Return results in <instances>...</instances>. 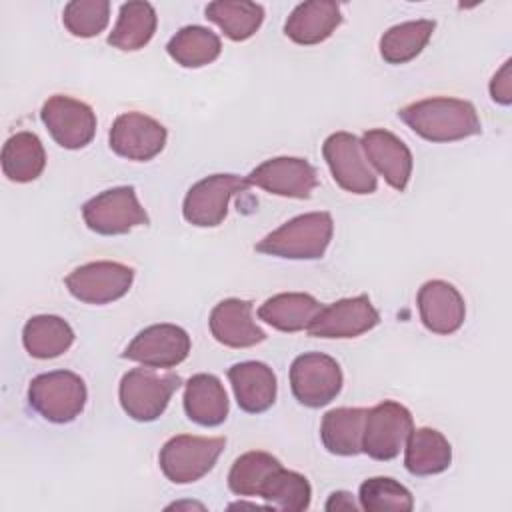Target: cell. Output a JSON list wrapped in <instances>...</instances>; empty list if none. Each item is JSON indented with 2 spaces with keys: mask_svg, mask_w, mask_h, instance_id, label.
<instances>
[{
  "mask_svg": "<svg viewBox=\"0 0 512 512\" xmlns=\"http://www.w3.org/2000/svg\"><path fill=\"white\" fill-rule=\"evenodd\" d=\"M398 118L428 142H454L480 134L476 108L460 98H426L398 112Z\"/></svg>",
  "mask_w": 512,
  "mask_h": 512,
  "instance_id": "1",
  "label": "cell"
},
{
  "mask_svg": "<svg viewBox=\"0 0 512 512\" xmlns=\"http://www.w3.org/2000/svg\"><path fill=\"white\" fill-rule=\"evenodd\" d=\"M332 232L334 222L328 212H308L284 222L254 248L256 252L288 260H318L324 256Z\"/></svg>",
  "mask_w": 512,
  "mask_h": 512,
  "instance_id": "2",
  "label": "cell"
},
{
  "mask_svg": "<svg viewBox=\"0 0 512 512\" xmlns=\"http://www.w3.org/2000/svg\"><path fill=\"white\" fill-rule=\"evenodd\" d=\"M180 382L178 374H160L150 366L128 370L118 388L120 404L132 420L152 422L164 414Z\"/></svg>",
  "mask_w": 512,
  "mask_h": 512,
  "instance_id": "3",
  "label": "cell"
},
{
  "mask_svg": "<svg viewBox=\"0 0 512 512\" xmlns=\"http://www.w3.org/2000/svg\"><path fill=\"white\" fill-rule=\"evenodd\" d=\"M28 402L44 420L66 424L84 410L86 384L70 370L46 372L30 382Z\"/></svg>",
  "mask_w": 512,
  "mask_h": 512,
  "instance_id": "4",
  "label": "cell"
},
{
  "mask_svg": "<svg viewBox=\"0 0 512 512\" xmlns=\"http://www.w3.org/2000/svg\"><path fill=\"white\" fill-rule=\"evenodd\" d=\"M226 446V438L178 434L160 450V468L174 484H190L208 474Z\"/></svg>",
  "mask_w": 512,
  "mask_h": 512,
  "instance_id": "5",
  "label": "cell"
},
{
  "mask_svg": "<svg viewBox=\"0 0 512 512\" xmlns=\"http://www.w3.org/2000/svg\"><path fill=\"white\" fill-rule=\"evenodd\" d=\"M82 218L92 232L102 236L126 234L148 224V214L132 186H116L96 194L82 206Z\"/></svg>",
  "mask_w": 512,
  "mask_h": 512,
  "instance_id": "6",
  "label": "cell"
},
{
  "mask_svg": "<svg viewBox=\"0 0 512 512\" xmlns=\"http://www.w3.org/2000/svg\"><path fill=\"white\" fill-rule=\"evenodd\" d=\"M290 388L300 404L308 408L326 406L342 390V370L328 354H300L290 366Z\"/></svg>",
  "mask_w": 512,
  "mask_h": 512,
  "instance_id": "7",
  "label": "cell"
},
{
  "mask_svg": "<svg viewBox=\"0 0 512 512\" xmlns=\"http://www.w3.org/2000/svg\"><path fill=\"white\" fill-rule=\"evenodd\" d=\"M412 430L410 410L394 400H384L366 412L362 452L374 460H392L400 454Z\"/></svg>",
  "mask_w": 512,
  "mask_h": 512,
  "instance_id": "8",
  "label": "cell"
},
{
  "mask_svg": "<svg viewBox=\"0 0 512 512\" xmlns=\"http://www.w3.org/2000/svg\"><path fill=\"white\" fill-rule=\"evenodd\" d=\"M248 186L250 184L236 174L206 176L186 192L182 216L192 226L214 228L224 222L230 198L238 192H246Z\"/></svg>",
  "mask_w": 512,
  "mask_h": 512,
  "instance_id": "9",
  "label": "cell"
},
{
  "mask_svg": "<svg viewBox=\"0 0 512 512\" xmlns=\"http://www.w3.org/2000/svg\"><path fill=\"white\" fill-rule=\"evenodd\" d=\"M322 156L334 182L352 194H372L378 186L360 140L350 132H334L322 144Z\"/></svg>",
  "mask_w": 512,
  "mask_h": 512,
  "instance_id": "10",
  "label": "cell"
},
{
  "mask_svg": "<svg viewBox=\"0 0 512 512\" xmlns=\"http://www.w3.org/2000/svg\"><path fill=\"white\" fill-rule=\"evenodd\" d=\"M134 280V270L120 262L100 260L90 262L74 272H70L64 280L68 292L86 304H108L122 298Z\"/></svg>",
  "mask_w": 512,
  "mask_h": 512,
  "instance_id": "11",
  "label": "cell"
},
{
  "mask_svg": "<svg viewBox=\"0 0 512 512\" xmlns=\"http://www.w3.org/2000/svg\"><path fill=\"white\" fill-rule=\"evenodd\" d=\"M40 118L54 142L66 150L84 148L96 134L94 110L86 102L64 94L50 96L40 110Z\"/></svg>",
  "mask_w": 512,
  "mask_h": 512,
  "instance_id": "12",
  "label": "cell"
},
{
  "mask_svg": "<svg viewBox=\"0 0 512 512\" xmlns=\"http://www.w3.org/2000/svg\"><path fill=\"white\" fill-rule=\"evenodd\" d=\"M190 336L176 324H152L138 332L122 352V358L150 368H174L186 360Z\"/></svg>",
  "mask_w": 512,
  "mask_h": 512,
  "instance_id": "13",
  "label": "cell"
},
{
  "mask_svg": "<svg viewBox=\"0 0 512 512\" xmlns=\"http://www.w3.org/2000/svg\"><path fill=\"white\" fill-rule=\"evenodd\" d=\"M246 182L276 196L310 198L318 186V174L316 168L304 158L278 156L256 166L246 176Z\"/></svg>",
  "mask_w": 512,
  "mask_h": 512,
  "instance_id": "14",
  "label": "cell"
},
{
  "mask_svg": "<svg viewBox=\"0 0 512 512\" xmlns=\"http://www.w3.org/2000/svg\"><path fill=\"white\" fill-rule=\"evenodd\" d=\"M166 128L142 112L120 114L110 128V148L122 158L146 162L162 152Z\"/></svg>",
  "mask_w": 512,
  "mask_h": 512,
  "instance_id": "15",
  "label": "cell"
},
{
  "mask_svg": "<svg viewBox=\"0 0 512 512\" xmlns=\"http://www.w3.org/2000/svg\"><path fill=\"white\" fill-rule=\"evenodd\" d=\"M378 322V310L366 294H360L324 306L306 332L316 338H356L372 330Z\"/></svg>",
  "mask_w": 512,
  "mask_h": 512,
  "instance_id": "16",
  "label": "cell"
},
{
  "mask_svg": "<svg viewBox=\"0 0 512 512\" xmlns=\"http://www.w3.org/2000/svg\"><path fill=\"white\" fill-rule=\"evenodd\" d=\"M360 144L366 160H370L394 190L402 192L412 176V152L408 146L384 128L366 130Z\"/></svg>",
  "mask_w": 512,
  "mask_h": 512,
  "instance_id": "17",
  "label": "cell"
},
{
  "mask_svg": "<svg viewBox=\"0 0 512 512\" xmlns=\"http://www.w3.org/2000/svg\"><path fill=\"white\" fill-rule=\"evenodd\" d=\"M418 310L422 324L434 334H454L466 316L464 298L444 280H428L418 290Z\"/></svg>",
  "mask_w": 512,
  "mask_h": 512,
  "instance_id": "18",
  "label": "cell"
},
{
  "mask_svg": "<svg viewBox=\"0 0 512 512\" xmlns=\"http://www.w3.org/2000/svg\"><path fill=\"white\" fill-rule=\"evenodd\" d=\"M210 332L216 342L230 348H248L266 340L264 330L252 318V302L226 298L210 314Z\"/></svg>",
  "mask_w": 512,
  "mask_h": 512,
  "instance_id": "19",
  "label": "cell"
},
{
  "mask_svg": "<svg viewBox=\"0 0 512 512\" xmlns=\"http://www.w3.org/2000/svg\"><path fill=\"white\" fill-rule=\"evenodd\" d=\"M238 406L248 414L266 412L276 400V374L264 362H238L228 370Z\"/></svg>",
  "mask_w": 512,
  "mask_h": 512,
  "instance_id": "20",
  "label": "cell"
},
{
  "mask_svg": "<svg viewBox=\"0 0 512 512\" xmlns=\"http://www.w3.org/2000/svg\"><path fill=\"white\" fill-rule=\"evenodd\" d=\"M342 22L340 6L330 0H310L298 4L284 24L286 36L304 46L324 42Z\"/></svg>",
  "mask_w": 512,
  "mask_h": 512,
  "instance_id": "21",
  "label": "cell"
},
{
  "mask_svg": "<svg viewBox=\"0 0 512 512\" xmlns=\"http://www.w3.org/2000/svg\"><path fill=\"white\" fill-rule=\"evenodd\" d=\"M184 412L200 426H218L228 416V396L214 374H194L186 382Z\"/></svg>",
  "mask_w": 512,
  "mask_h": 512,
  "instance_id": "22",
  "label": "cell"
},
{
  "mask_svg": "<svg viewBox=\"0 0 512 512\" xmlns=\"http://www.w3.org/2000/svg\"><path fill=\"white\" fill-rule=\"evenodd\" d=\"M324 306L304 292H282L258 308V318L280 332L308 330Z\"/></svg>",
  "mask_w": 512,
  "mask_h": 512,
  "instance_id": "23",
  "label": "cell"
},
{
  "mask_svg": "<svg viewBox=\"0 0 512 512\" xmlns=\"http://www.w3.org/2000/svg\"><path fill=\"white\" fill-rule=\"evenodd\" d=\"M404 466L414 476H432L444 472L452 462V446L442 432L434 428H416L406 440Z\"/></svg>",
  "mask_w": 512,
  "mask_h": 512,
  "instance_id": "24",
  "label": "cell"
},
{
  "mask_svg": "<svg viewBox=\"0 0 512 512\" xmlns=\"http://www.w3.org/2000/svg\"><path fill=\"white\" fill-rule=\"evenodd\" d=\"M366 412V408H334L326 412L320 426L324 448L336 456L360 454Z\"/></svg>",
  "mask_w": 512,
  "mask_h": 512,
  "instance_id": "25",
  "label": "cell"
},
{
  "mask_svg": "<svg viewBox=\"0 0 512 512\" xmlns=\"http://www.w3.org/2000/svg\"><path fill=\"white\" fill-rule=\"evenodd\" d=\"M46 166V152L34 132H16L2 148V172L12 182H32Z\"/></svg>",
  "mask_w": 512,
  "mask_h": 512,
  "instance_id": "26",
  "label": "cell"
},
{
  "mask_svg": "<svg viewBox=\"0 0 512 512\" xmlns=\"http://www.w3.org/2000/svg\"><path fill=\"white\" fill-rule=\"evenodd\" d=\"M74 342V332L66 320L52 314L34 316L24 324L22 344L34 358L48 360L64 354Z\"/></svg>",
  "mask_w": 512,
  "mask_h": 512,
  "instance_id": "27",
  "label": "cell"
},
{
  "mask_svg": "<svg viewBox=\"0 0 512 512\" xmlns=\"http://www.w3.org/2000/svg\"><path fill=\"white\" fill-rule=\"evenodd\" d=\"M156 10L148 2H126L120 6L116 26L108 36L112 48L132 52L144 48L156 32Z\"/></svg>",
  "mask_w": 512,
  "mask_h": 512,
  "instance_id": "28",
  "label": "cell"
},
{
  "mask_svg": "<svg viewBox=\"0 0 512 512\" xmlns=\"http://www.w3.org/2000/svg\"><path fill=\"white\" fill-rule=\"evenodd\" d=\"M170 58L184 68H200L214 62L222 52L220 38L204 26H184L166 44Z\"/></svg>",
  "mask_w": 512,
  "mask_h": 512,
  "instance_id": "29",
  "label": "cell"
},
{
  "mask_svg": "<svg viewBox=\"0 0 512 512\" xmlns=\"http://www.w3.org/2000/svg\"><path fill=\"white\" fill-rule=\"evenodd\" d=\"M206 18L220 26V30L236 42L248 40L256 34L264 20V8L256 2L244 0H216L206 6Z\"/></svg>",
  "mask_w": 512,
  "mask_h": 512,
  "instance_id": "30",
  "label": "cell"
},
{
  "mask_svg": "<svg viewBox=\"0 0 512 512\" xmlns=\"http://www.w3.org/2000/svg\"><path fill=\"white\" fill-rule=\"evenodd\" d=\"M434 28V20H410L388 28L380 38V56L388 64L410 62L424 50Z\"/></svg>",
  "mask_w": 512,
  "mask_h": 512,
  "instance_id": "31",
  "label": "cell"
},
{
  "mask_svg": "<svg viewBox=\"0 0 512 512\" xmlns=\"http://www.w3.org/2000/svg\"><path fill=\"white\" fill-rule=\"evenodd\" d=\"M258 496L264 498L270 508L300 512L310 506L312 488L306 476L280 466L268 476Z\"/></svg>",
  "mask_w": 512,
  "mask_h": 512,
  "instance_id": "32",
  "label": "cell"
},
{
  "mask_svg": "<svg viewBox=\"0 0 512 512\" xmlns=\"http://www.w3.org/2000/svg\"><path fill=\"white\" fill-rule=\"evenodd\" d=\"M280 466V460L268 452H246L234 460L228 472V488L238 496H258L268 476Z\"/></svg>",
  "mask_w": 512,
  "mask_h": 512,
  "instance_id": "33",
  "label": "cell"
},
{
  "mask_svg": "<svg viewBox=\"0 0 512 512\" xmlns=\"http://www.w3.org/2000/svg\"><path fill=\"white\" fill-rule=\"evenodd\" d=\"M358 500H360V508L366 512H380V510L408 512L414 508L410 490L400 482H396L394 478H386V476L364 480L360 484Z\"/></svg>",
  "mask_w": 512,
  "mask_h": 512,
  "instance_id": "34",
  "label": "cell"
},
{
  "mask_svg": "<svg viewBox=\"0 0 512 512\" xmlns=\"http://www.w3.org/2000/svg\"><path fill=\"white\" fill-rule=\"evenodd\" d=\"M110 20V2L106 0H74L68 2L62 22L72 36L92 38L98 36Z\"/></svg>",
  "mask_w": 512,
  "mask_h": 512,
  "instance_id": "35",
  "label": "cell"
},
{
  "mask_svg": "<svg viewBox=\"0 0 512 512\" xmlns=\"http://www.w3.org/2000/svg\"><path fill=\"white\" fill-rule=\"evenodd\" d=\"M512 62L506 60L502 64V68L494 74V78L490 80V96L494 102L508 106L512 102V74H510Z\"/></svg>",
  "mask_w": 512,
  "mask_h": 512,
  "instance_id": "36",
  "label": "cell"
},
{
  "mask_svg": "<svg viewBox=\"0 0 512 512\" xmlns=\"http://www.w3.org/2000/svg\"><path fill=\"white\" fill-rule=\"evenodd\" d=\"M324 508H326V510H356L358 504L354 502V498H352L350 492L340 490V492H332V494H330V498H328V502H326Z\"/></svg>",
  "mask_w": 512,
  "mask_h": 512,
  "instance_id": "37",
  "label": "cell"
}]
</instances>
